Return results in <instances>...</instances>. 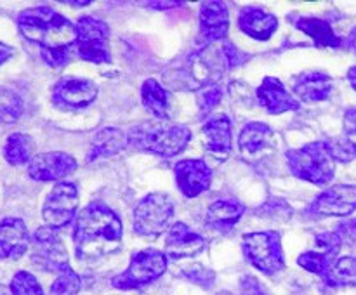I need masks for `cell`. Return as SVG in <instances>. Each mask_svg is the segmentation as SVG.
Here are the masks:
<instances>
[{
  "instance_id": "cell-8",
  "label": "cell",
  "mask_w": 356,
  "mask_h": 295,
  "mask_svg": "<svg viewBox=\"0 0 356 295\" xmlns=\"http://www.w3.org/2000/svg\"><path fill=\"white\" fill-rule=\"evenodd\" d=\"M174 215V203L169 194L149 193L136 205L132 226L136 235L155 239L162 235Z\"/></svg>"
},
{
  "instance_id": "cell-25",
  "label": "cell",
  "mask_w": 356,
  "mask_h": 295,
  "mask_svg": "<svg viewBox=\"0 0 356 295\" xmlns=\"http://www.w3.org/2000/svg\"><path fill=\"white\" fill-rule=\"evenodd\" d=\"M245 214V205L235 200H218L205 212V226L216 231H228Z\"/></svg>"
},
{
  "instance_id": "cell-11",
  "label": "cell",
  "mask_w": 356,
  "mask_h": 295,
  "mask_svg": "<svg viewBox=\"0 0 356 295\" xmlns=\"http://www.w3.org/2000/svg\"><path fill=\"white\" fill-rule=\"evenodd\" d=\"M79 189L73 183L61 180L47 194L42 207V217L52 229H61L72 224L79 210Z\"/></svg>"
},
{
  "instance_id": "cell-43",
  "label": "cell",
  "mask_w": 356,
  "mask_h": 295,
  "mask_svg": "<svg viewBox=\"0 0 356 295\" xmlns=\"http://www.w3.org/2000/svg\"><path fill=\"white\" fill-rule=\"evenodd\" d=\"M346 47L350 49L351 52L356 56V26L353 28V30L350 31V35H348L346 38Z\"/></svg>"
},
{
  "instance_id": "cell-32",
  "label": "cell",
  "mask_w": 356,
  "mask_h": 295,
  "mask_svg": "<svg viewBox=\"0 0 356 295\" xmlns=\"http://www.w3.org/2000/svg\"><path fill=\"white\" fill-rule=\"evenodd\" d=\"M80 290H82V278L70 266L58 273L54 283L51 285L49 295H79Z\"/></svg>"
},
{
  "instance_id": "cell-7",
  "label": "cell",
  "mask_w": 356,
  "mask_h": 295,
  "mask_svg": "<svg viewBox=\"0 0 356 295\" xmlns=\"http://www.w3.org/2000/svg\"><path fill=\"white\" fill-rule=\"evenodd\" d=\"M76 26V56L83 61L94 65L111 62L110 52V26L106 21L94 16H82L75 23Z\"/></svg>"
},
{
  "instance_id": "cell-19",
  "label": "cell",
  "mask_w": 356,
  "mask_h": 295,
  "mask_svg": "<svg viewBox=\"0 0 356 295\" xmlns=\"http://www.w3.org/2000/svg\"><path fill=\"white\" fill-rule=\"evenodd\" d=\"M30 242V231L23 219L6 217L0 221V259H21L26 253Z\"/></svg>"
},
{
  "instance_id": "cell-10",
  "label": "cell",
  "mask_w": 356,
  "mask_h": 295,
  "mask_svg": "<svg viewBox=\"0 0 356 295\" xmlns=\"http://www.w3.org/2000/svg\"><path fill=\"white\" fill-rule=\"evenodd\" d=\"M31 262L40 269L56 274L70 267L68 252L56 229L49 226L37 228L31 236Z\"/></svg>"
},
{
  "instance_id": "cell-36",
  "label": "cell",
  "mask_w": 356,
  "mask_h": 295,
  "mask_svg": "<svg viewBox=\"0 0 356 295\" xmlns=\"http://www.w3.org/2000/svg\"><path fill=\"white\" fill-rule=\"evenodd\" d=\"M183 276L186 280L193 281L195 285H200L204 288H211L214 285L216 274L212 273L207 267L200 266V264H193V266H188L183 269Z\"/></svg>"
},
{
  "instance_id": "cell-22",
  "label": "cell",
  "mask_w": 356,
  "mask_h": 295,
  "mask_svg": "<svg viewBox=\"0 0 356 295\" xmlns=\"http://www.w3.org/2000/svg\"><path fill=\"white\" fill-rule=\"evenodd\" d=\"M332 78L323 71H309L301 73L296 76V82L292 90L298 101H305V103H320V101L329 99L332 94Z\"/></svg>"
},
{
  "instance_id": "cell-40",
  "label": "cell",
  "mask_w": 356,
  "mask_h": 295,
  "mask_svg": "<svg viewBox=\"0 0 356 295\" xmlns=\"http://www.w3.org/2000/svg\"><path fill=\"white\" fill-rule=\"evenodd\" d=\"M339 233V236L343 238V243L346 242L350 246L356 248V219H350V221H344L337 226L336 229Z\"/></svg>"
},
{
  "instance_id": "cell-23",
  "label": "cell",
  "mask_w": 356,
  "mask_h": 295,
  "mask_svg": "<svg viewBox=\"0 0 356 295\" xmlns=\"http://www.w3.org/2000/svg\"><path fill=\"white\" fill-rule=\"evenodd\" d=\"M277 144L273 130L263 121H249L238 135V149L245 158L270 151Z\"/></svg>"
},
{
  "instance_id": "cell-42",
  "label": "cell",
  "mask_w": 356,
  "mask_h": 295,
  "mask_svg": "<svg viewBox=\"0 0 356 295\" xmlns=\"http://www.w3.org/2000/svg\"><path fill=\"white\" fill-rule=\"evenodd\" d=\"M14 54V49L10 45H6L3 42H0V66L6 61H9Z\"/></svg>"
},
{
  "instance_id": "cell-39",
  "label": "cell",
  "mask_w": 356,
  "mask_h": 295,
  "mask_svg": "<svg viewBox=\"0 0 356 295\" xmlns=\"http://www.w3.org/2000/svg\"><path fill=\"white\" fill-rule=\"evenodd\" d=\"M240 295H268L266 290L261 287L259 280L250 274H245L240 281Z\"/></svg>"
},
{
  "instance_id": "cell-6",
  "label": "cell",
  "mask_w": 356,
  "mask_h": 295,
  "mask_svg": "<svg viewBox=\"0 0 356 295\" xmlns=\"http://www.w3.org/2000/svg\"><path fill=\"white\" fill-rule=\"evenodd\" d=\"M169 257L156 248H145L132 253L129 267L111 280V285L118 290H136L159 280L167 271Z\"/></svg>"
},
{
  "instance_id": "cell-15",
  "label": "cell",
  "mask_w": 356,
  "mask_h": 295,
  "mask_svg": "<svg viewBox=\"0 0 356 295\" xmlns=\"http://www.w3.org/2000/svg\"><path fill=\"white\" fill-rule=\"evenodd\" d=\"M176 184L186 198H197L211 187L212 170L204 160L184 158L174 165Z\"/></svg>"
},
{
  "instance_id": "cell-33",
  "label": "cell",
  "mask_w": 356,
  "mask_h": 295,
  "mask_svg": "<svg viewBox=\"0 0 356 295\" xmlns=\"http://www.w3.org/2000/svg\"><path fill=\"white\" fill-rule=\"evenodd\" d=\"M10 294L13 295H45L44 288L37 278L28 271H17L10 281Z\"/></svg>"
},
{
  "instance_id": "cell-34",
  "label": "cell",
  "mask_w": 356,
  "mask_h": 295,
  "mask_svg": "<svg viewBox=\"0 0 356 295\" xmlns=\"http://www.w3.org/2000/svg\"><path fill=\"white\" fill-rule=\"evenodd\" d=\"M23 111L19 96L10 90L0 89V121H16Z\"/></svg>"
},
{
  "instance_id": "cell-35",
  "label": "cell",
  "mask_w": 356,
  "mask_h": 295,
  "mask_svg": "<svg viewBox=\"0 0 356 295\" xmlns=\"http://www.w3.org/2000/svg\"><path fill=\"white\" fill-rule=\"evenodd\" d=\"M222 99V89L219 85H211V87H205V89L198 90V106H200L202 115H207L221 103Z\"/></svg>"
},
{
  "instance_id": "cell-26",
  "label": "cell",
  "mask_w": 356,
  "mask_h": 295,
  "mask_svg": "<svg viewBox=\"0 0 356 295\" xmlns=\"http://www.w3.org/2000/svg\"><path fill=\"white\" fill-rule=\"evenodd\" d=\"M141 103L156 120H170V96L159 80L146 78L141 85Z\"/></svg>"
},
{
  "instance_id": "cell-2",
  "label": "cell",
  "mask_w": 356,
  "mask_h": 295,
  "mask_svg": "<svg viewBox=\"0 0 356 295\" xmlns=\"http://www.w3.org/2000/svg\"><path fill=\"white\" fill-rule=\"evenodd\" d=\"M124 224L113 208L103 201H92L79 212L73 228L76 259L96 262L122 248Z\"/></svg>"
},
{
  "instance_id": "cell-30",
  "label": "cell",
  "mask_w": 356,
  "mask_h": 295,
  "mask_svg": "<svg viewBox=\"0 0 356 295\" xmlns=\"http://www.w3.org/2000/svg\"><path fill=\"white\" fill-rule=\"evenodd\" d=\"M3 158L10 165H24L33 158V141L23 132H14L3 144Z\"/></svg>"
},
{
  "instance_id": "cell-31",
  "label": "cell",
  "mask_w": 356,
  "mask_h": 295,
  "mask_svg": "<svg viewBox=\"0 0 356 295\" xmlns=\"http://www.w3.org/2000/svg\"><path fill=\"white\" fill-rule=\"evenodd\" d=\"M336 259H337V255H332V253L315 252V250H309V252H305L299 255L298 264L302 267V269H306V271H309V273L316 274V276L323 278Z\"/></svg>"
},
{
  "instance_id": "cell-16",
  "label": "cell",
  "mask_w": 356,
  "mask_h": 295,
  "mask_svg": "<svg viewBox=\"0 0 356 295\" xmlns=\"http://www.w3.org/2000/svg\"><path fill=\"white\" fill-rule=\"evenodd\" d=\"M207 246L204 236L200 233L193 231L184 222H174L165 236V255L169 259H193L198 253H202Z\"/></svg>"
},
{
  "instance_id": "cell-12",
  "label": "cell",
  "mask_w": 356,
  "mask_h": 295,
  "mask_svg": "<svg viewBox=\"0 0 356 295\" xmlns=\"http://www.w3.org/2000/svg\"><path fill=\"white\" fill-rule=\"evenodd\" d=\"M356 210V186L336 184L322 191L306 208L309 217H348Z\"/></svg>"
},
{
  "instance_id": "cell-1",
  "label": "cell",
  "mask_w": 356,
  "mask_h": 295,
  "mask_svg": "<svg viewBox=\"0 0 356 295\" xmlns=\"http://www.w3.org/2000/svg\"><path fill=\"white\" fill-rule=\"evenodd\" d=\"M17 28L26 40L40 47L42 59L51 68H63L75 47L76 26L52 7H28L17 14Z\"/></svg>"
},
{
  "instance_id": "cell-20",
  "label": "cell",
  "mask_w": 356,
  "mask_h": 295,
  "mask_svg": "<svg viewBox=\"0 0 356 295\" xmlns=\"http://www.w3.org/2000/svg\"><path fill=\"white\" fill-rule=\"evenodd\" d=\"M256 97L261 106L270 115H282L287 111H298L301 103L294 94L289 92L282 80L275 76H266L256 90Z\"/></svg>"
},
{
  "instance_id": "cell-45",
  "label": "cell",
  "mask_w": 356,
  "mask_h": 295,
  "mask_svg": "<svg viewBox=\"0 0 356 295\" xmlns=\"http://www.w3.org/2000/svg\"><path fill=\"white\" fill-rule=\"evenodd\" d=\"M70 6H75V7H86V6H89L90 2H68Z\"/></svg>"
},
{
  "instance_id": "cell-18",
  "label": "cell",
  "mask_w": 356,
  "mask_h": 295,
  "mask_svg": "<svg viewBox=\"0 0 356 295\" xmlns=\"http://www.w3.org/2000/svg\"><path fill=\"white\" fill-rule=\"evenodd\" d=\"M202 137L205 149L218 160H226L233 148L232 120L228 115H211L202 125Z\"/></svg>"
},
{
  "instance_id": "cell-44",
  "label": "cell",
  "mask_w": 356,
  "mask_h": 295,
  "mask_svg": "<svg viewBox=\"0 0 356 295\" xmlns=\"http://www.w3.org/2000/svg\"><path fill=\"white\" fill-rule=\"evenodd\" d=\"M348 82H350L351 87L356 90V66H351V68L348 69Z\"/></svg>"
},
{
  "instance_id": "cell-37",
  "label": "cell",
  "mask_w": 356,
  "mask_h": 295,
  "mask_svg": "<svg viewBox=\"0 0 356 295\" xmlns=\"http://www.w3.org/2000/svg\"><path fill=\"white\" fill-rule=\"evenodd\" d=\"M315 239H316V245L322 248V252L332 253V255H337L341 246H343V238H341L337 231L318 233V235L315 236Z\"/></svg>"
},
{
  "instance_id": "cell-21",
  "label": "cell",
  "mask_w": 356,
  "mask_h": 295,
  "mask_svg": "<svg viewBox=\"0 0 356 295\" xmlns=\"http://www.w3.org/2000/svg\"><path fill=\"white\" fill-rule=\"evenodd\" d=\"M238 28L254 40H270L278 30V17L264 7H243L238 12Z\"/></svg>"
},
{
  "instance_id": "cell-29",
  "label": "cell",
  "mask_w": 356,
  "mask_h": 295,
  "mask_svg": "<svg viewBox=\"0 0 356 295\" xmlns=\"http://www.w3.org/2000/svg\"><path fill=\"white\" fill-rule=\"evenodd\" d=\"M322 280H323V287H327L329 290L355 287L356 285V259L350 255L337 257Z\"/></svg>"
},
{
  "instance_id": "cell-28",
  "label": "cell",
  "mask_w": 356,
  "mask_h": 295,
  "mask_svg": "<svg viewBox=\"0 0 356 295\" xmlns=\"http://www.w3.org/2000/svg\"><path fill=\"white\" fill-rule=\"evenodd\" d=\"M336 162L348 163L356 158V108L344 113V137L330 142Z\"/></svg>"
},
{
  "instance_id": "cell-17",
  "label": "cell",
  "mask_w": 356,
  "mask_h": 295,
  "mask_svg": "<svg viewBox=\"0 0 356 295\" xmlns=\"http://www.w3.org/2000/svg\"><path fill=\"white\" fill-rule=\"evenodd\" d=\"M229 30V12L225 2L211 0L200 6L198 14V35L205 45L225 40Z\"/></svg>"
},
{
  "instance_id": "cell-13",
  "label": "cell",
  "mask_w": 356,
  "mask_h": 295,
  "mask_svg": "<svg viewBox=\"0 0 356 295\" xmlns=\"http://www.w3.org/2000/svg\"><path fill=\"white\" fill-rule=\"evenodd\" d=\"M99 87L82 76H63L52 89V103L61 110L79 111L97 99Z\"/></svg>"
},
{
  "instance_id": "cell-46",
  "label": "cell",
  "mask_w": 356,
  "mask_h": 295,
  "mask_svg": "<svg viewBox=\"0 0 356 295\" xmlns=\"http://www.w3.org/2000/svg\"><path fill=\"white\" fill-rule=\"evenodd\" d=\"M0 295H9V292H7V288L3 285H0Z\"/></svg>"
},
{
  "instance_id": "cell-3",
  "label": "cell",
  "mask_w": 356,
  "mask_h": 295,
  "mask_svg": "<svg viewBox=\"0 0 356 295\" xmlns=\"http://www.w3.org/2000/svg\"><path fill=\"white\" fill-rule=\"evenodd\" d=\"M129 146L153 155L172 158L184 151L191 141L190 127L183 124H174L170 120H155L132 127L127 132Z\"/></svg>"
},
{
  "instance_id": "cell-5",
  "label": "cell",
  "mask_w": 356,
  "mask_h": 295,
  "mask_svg": "<svg viewBox=\"0 0 356 295\" xmlns=\"http://www.w3.org/2000/svg\"><path fill=\"white\" fill-rule=\"evenodd\" d=\"M242 250L245 259L268 276L278 274L285 267L280 231L247 233L242 238Z\"/></svg>"
},
{
  "instance_id": "cell-24",
  "label": "cell",
  "mask_w": 356,
  "mask_h": 295,
  "mask_svg": "<svg viewBox=\"0 0 356 295\" xmlns=\"http://www.w3.org/2000/svg\"><path fill=\"white\" fill-rule=\"evenodd\" d=\"M129 146L127 132L117 127H104L92 137L87 153V162H94L99 158H110L118 155Z\"/></svg>"
},
{
  "instance_id": "cell-27",
  "label": "cell",
  "mask_w": 356,
  "mask_h": 295,
  "mask_svg": "<svg viewBox=\"0 0 356 295\" xmlns=\"http://www.w3.org/2000/svg\"><path fill=\"white\" fill-rule=\"evenodd\" d=\"M294 24L298 30L308 35L315 42V45L330 49H337L343 45V42L337 37V33L334 31L332 24L329 21L320 19V17H299V19H296Z\"/></svg>"
},
{
  "instance_id": "cell-4",
  "label": "cell",
  "mask_w": 356,
  "mask_h": 295,
  "mask_svg": "<svg viewBox=\"0 0 356 295\" xmlns=\"http://www.w3.org/2000/svg\"><path fill=\"white\" fill-rule=\"evenodd\" d=\"M285 158L292 176L315 186H325L336 174V158L327 141L308 142L302 148L289 149Z\"/></svg>"
},
{
  "instance_id": "cell-14",
  "label": "cell",
  "mask_w": 356,
  "mask_h": 295,
  "mask_svg": "<svg viewBox=\"0 0 356 295\" xmlns=\"http://www.w3.org/2000/svg\"><path fill=\"white\" fill-rule=\"evenodd\" d=\"M79 167L76 160L65 151H49L35 155L28 163V176L38 183L61 180Z\"/></svg>"
},
{
  "instance_id": "cell-9",
  "label": "cell",
  "mask_w": 356,
  "mask_h": 295,
  "mask_svg": "<svg viewBox=\"0 0 356 295\" xmlns=\"http://www.w3.org/2000/svg\"><path fill=\"white\" fill-rule=\"evenodd\" d=\"M226 62L221 49L214 45H205L202 51L195 52L184 62V78L190 89H205V87L218 85L219 78L226 71Z\"/></svg>"
},
{
  "instance_id": "cell-38",
  "label": "cell",
  "mask_w": 356,
  "mask_h": 295,
  "mask_svg": "<svg viewBox=\"0 0 356 295\" xmlns=\"http://www.w3.org/2000/svg\"><path fill=\"white\" fill-rule=\"evenodd\" d=\"M221 52H222V58H225L226 68L228 69L236 68V66H240L243 61H247V59H249V56L243 54V52H240L238 49H236L235 45L228 40H225V44L221 45Z\"/></svg>"
},
{
  "instance_id": "cell-41",
  "label": "cell",
  "mask_w": 356,
  "mask_h": 295,
  "mask_svg": "<svg viewBox=\"0 0 356 295\" xmlns=\"http://www.w3.org/2000/svg\"><path fill=\"white\" fill-rule=\"evenodd\" d=\"M143 6L153 7V9L165 10V9H174V7H179L181 2H143Z\"/></svg>"
}]
</instances>
